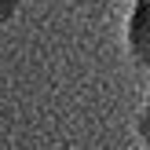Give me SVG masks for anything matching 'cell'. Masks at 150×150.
I'll list each match as a JSON object with an SVG mask.
<instances>
[{"instance_id":"3957f363","label":"cell","mask_w":150,"mask_h":150,"mask_svg":"<svg viewBox=\"0 0 150 150\" xmlns=\"http://www.w3.org/2000/svg\"><path fill=\"white\" fill-rule=\"evenodd\" d=\"M22 0H0V26H7V22L15 18V11H18Z\"/></svg>"},{"instance_id":"6da1fadb","label":"cell","mask_w":150,"mask_h":150,"mask_svg":"<svg viewBox=\"0 0 150 150\" xmlns=\"http://www.w3.org/2000/svg\"><path fill=\"white\" fill-rule=\"evenodd\" d=\"M125 37H128L132 59H136L143 70H150V0H136V4H132Z\"/></svg>"},{"instance_id":"7a4b0ae2","label":"cell","mask_w":150,"mask_h":150,"mask_svg":"<svg viewBox=\"0 0 150 150\" xmlns=\"http://www.w3.org/2000/svg\"><path fill=\"white\" fill-rule=\"evenodd\" d=\"M136 136H139V143L150 150V88H146V99H143V106H139V114H136Z\"/></svg>"}]
</instances>
